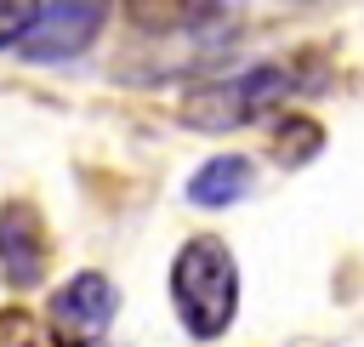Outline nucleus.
<instances>
[{"mask_svg": "<svg viewBox=\"0 0 364 347\" xmlns=\"http://www.w3.org/2000/svg\"><path fill=\"white\" fill-rule=\"evenodd\" d=\"M250 182H256V165L245 154H216L188 176V199L199 210H228V205H239L250 193Z\"/></svg>", "mask_w": 364, "mask_h": 347, "instance_id": "obj_6", "label": "nucleus"}, {"mask_svg": "<svg viewBox=\"0 0 364 347\" xmlns=\"http://www.w3.org/2000/svg\"><path fill=\"white\" fill-rule=\"evenodd\" d=\"M40 267H46V222L28 199H6L0 205V273L28 290L40 284Z\"/></svg>", "mask_w": 364, "mask_h": 347, "instance_id": "obj_5", "label": "nucleus"}, {"mask_svg": "<svg viewBox=\"0 0 364 347\" xmlns=\"http://www.w3.org/2000/svg\"><path fill=\"white\" fill-rule=\"evenodd\" d=\"M102 17H108V0H40V17L17 40V51L28 63H63L102 34Z\"/></svg>", "mask_w": 364, "mask_h": 347, "instance_id": "obj_4", "label": "nucleus"}, {"mask_svg": "<svg viewBox=\"0 0 364 347\" xmlns=\"http://www.w3.org/2000/svg\"><path fill=\"white\" fill-rule=\"evenodd\" d=\"M114 313H119V290H114V279H108V273H74V279L51 296L46 324H51L57 347H91V341L108 336Z\"/></svg>", "mask_w": 364, "mask_h": 347, "instance_id": "obj_3", "label": "nucleus"}, {"mask_svg": "<svg viewBox=\"0 0 364 347\" xmlns=\"http://www.w3.org/2000/svg\"><path fill=\"white\" fill-rule=\"evenodd\" d=\"M171 301L188 336L216 341L239 313V262L216 233H193L171 262Z\"/></svg>", "mask_w": 364, "mask_h": 347, "instance_id": "obj_1", "label": "nucleus"}, {"mask_svg": "<svg viewBox=\"0 0 364 347\" xmlns=\"http://www.w3.org/2000/svg\"><path fill=\"white\" fill-rule=\"evenodd\" d=\"M119 6H125L131 28H142V34H182L216 11V0H119Z\"/></svg>", "mask_w": 364, "mask_h": 347, "instance_id": "obj_7", "label": "nucleus"}, {"mask_svg": "<svg viewBox=\"0 0 364 347\" xmlns=\"http://www.w3.org/2000/svg\"><path fill=\"white\" fill-rule=\"evenodd\" d=\"M267 137H273V159H279V165H307V159L324 148V131H318L313 119H301V114H279Z\"/></svg>", "mask_w": 364, "mask_h": 347, "instance_id": "obj_8", "label": "nucleus"}, {"mask_svg": "<svg viewBox=\"0 0 364 347\" xmlns=\"http://www.w3.org/2000/svg\"><path fill=\"white\" fill-rule=\"evenodd\" d=\"M290 91H301L296 68L290 63H262V68L233 74V80H199V85H188L182 102H176V114L193 131H239V125L273 114Z\"/></svg>", "mask_w": 364, "mask_h": 347, "instance_id": "obj_2", "label": "nucleus"}, {"mask_svg": "<svg viewBox=\"0 0 364 347\" xmlns=\"http://www.w3.org/2000/svg\"><path fill=\"white\" fill-rule=\"evenodd\" d=\"M40 17V0H0V46H17Z\"/></svg>", "mask_w": 364, "mask_h": 347, "instance_id": "obj_9", "label": "nucleus"}]
</instances>
